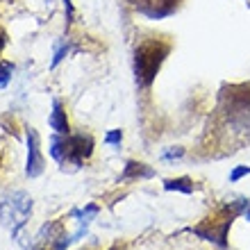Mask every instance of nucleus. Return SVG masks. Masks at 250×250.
Listing matches in <instances>:
<instances>
[{"label": "nucleus", "mask_w": 250, "mask_h": 250, "mask_svg": "<svg viewBox=\"0 0 250 250\" xmlns=\"http://www.w3.org/2000/svg\"><path fill=\"white\" fill-rule=\"evenodd\" d=\"M5 43H7V37H5V32H0V53H2V48H5Z\"/></svg>", "instance_id": "dca6fc26"}, {"label": "nucleus", "mask_w": 250, "mask_h": 250, "mask_svg": "<svg viewBox=\"0 0 250 250\" xmlns=\"http://www.w3.org/2000/svg\"><path fill=\"white\" fill-rule=\"evenodd\" d=\"M139 12L148 19H164L178 12L180 0H130Z\"/></svg>", "instance_id": "39448f33"}, {"label": "nucleus", "mask_w": 250, "mask_h": 250, "mask_svg": "<svg viewBox=\"0 0 250 250\" xmlns=\"http://www.w3.org/2000/svg\"><path fill=\"white\" fill-rule=\"evenodd\" d=\"M223 114L232 125H237L241 132H250V86L239 84L230 86L221 93Z\"/></svg>", "instance_id": "7ed1b4c3"}, {"label": "nucleus", "mask_w": 250, "mask_h": 250, "mask_svg": "<svg viewBox=\"0 0 250 250\" xmlns=\"http://www.w3.org/2000/svg\"><path fill=\"white\" fill-rule=\"evenodd\" d=\"M30 214H32V198L23 193V191H16V193H12L9 198H5L0 203V221H2V225L12 228L14 237L25 225Z\"/></svg>", "instance_id": "20e7f679"}, {"label": "nucleus", "mask_w": 250, "mask_h": 250, "mask_svg": "<svg viewBox=\"0 0 250 250\" xmlns=\"http://www.w3.org/2000/svg\"><path fill=\"white\" fill-rule=\"evenodd\" d=\"M68 53V46H64V48H60V50H57V53H55V57H53V66H57L60 64L62 60H64V55Z\"/></svg>", "instance_id": "ddd939ff"}, {"label": "nucleus", "mask_w": 250, "mask_h": 250, "mask_svg": "<svg viewBox=\"0 0 250 250\" xmlns=\"http://www.w3.org/2000/svg\"><path fill=\"white\" fill-rule=\"evenodd\" d=\"M171 53V43L159 37L144 39L134 50V75L139 86H150L155 75L159 73L164 60Z\"/></svg>", "instance_id": "f257e3e1"}, {"label": "nucleus", "mask_w": 250, "mask_h": 250, "mask_svg": "<svg viewBox=\"0 0 250 250\" xmlns=\"http://www.w3.org/2000/svg\"><path fill=\"white\" fill-rule=\"evenodd\" d=\"M182 155H185V150H182V148H175V150L164 152V159H178V157H182Z\"/></svg>", "instance_id": "4468645a"}, {"label": "nucleus", "mask_w": 250, "mask_h": 250, "mask_svg": "<svg viewBox=\"0 0 250 250\" xmlns=\"http://www.w3.org/2000/svg\"><path fill=\"white\" fill-rule=\"evenodd\" d=\"M121 139H123V132L114 130V132H109V134L105 137V141H107V144H121Z\"/></svg>", "instance_id": "f8f14e48"}, {"label": "nucleus", "mask_w": 250, "mask_h": 250, "mask_svg": "<svg viewBox=\"0 0 250 250\" xmlns=\"http://www.w3.org/2000/svg\"><path fill=\"white\" fill-rule=\"evenodd\" d=\"M50 127H53L57 134H68V119H66V112H64V107H62L60 100H53Z\"/></svg>", "instance_id": "0eeeda50"}, {"label": "nucleus", "mask_w": 250, "mask_h": 250, "mask_svg": "<svg viewBox=\"0 0 250 250\" xmlns=\"http://www.w3.org/2000/svg\"><path fill=\"white\" fill-rule=\"evenodd\" d=\"M27 178H39L43 173V155L39 150V137L37 132L30 127L27 130V166H25Z\"/></svg>", "instance_id": "423d86ee"}, {"label": "nucleus", "mask_w": 250, "mask_h": 250, "mask_svg": "<svg viewBox=\"0 0 250 250\" xmlns=\"http://www.w3.org/2000/svg\"><path fill=\"white\" fill-rule=\"evenodd\" d=\"M12 73H14V64H12V62H0V86L9 84Z\"/></svg>", "instance_id": "9d476101"}, {"label": "nucleus", "mask_w": 250, "mask_h": 250, "mask_svg": "<svg viewBox=\"0 0 250 250\" xmlns=\"http://www.w3.org/2000/svg\"><path fill=\"white\" fill-rule=\"evenodd\" d=\"M155 171L148 168L146 164H139V162H127L125 164V171L121 175V180H132V178H152Z\"/></svg>", "instance_id": "6e6552de"}, {"label": "nucleus", "mask_w": 250, "mask_h": 250, "mask_svg": "<svg viewBox=\"0 0 250 250\" xmlns=\"http://www.w3.org/2000/svg\"><path fill=\"white\" fill-rule=\"evenodd\" d=\"M248 173H250V166H237V168L230 173V182H237V180H241L244 175H248Z\"/></svg>", "instance_id": "9b49d317"}, {"label": "nucleus", "mask_w": 250, "mask_h": 250, "mask_svg": "<svg viewBox=\"0 0 250 250\" xmlns=\"http://www.w3.org/2000/svg\"><path fill=\"white\" fill-rule=\"evenodd\" d=\"M166 191H182V193H193V182L189 178H175L164 182Z\"/></svg>", "instance_id": "1a4fd4ad"}, {"label": "nucleus", "mask_w": 250, "mask_h": 250, "mask_svg": "<svg viewBox=\"0 0 250 250\" xmlns=\"http://www.w3.org/2000/svg\"><path fill=\"white\" fill-rule=\"evenodd\" d=\"M64 7H66V23H71V19H73V5H71V0H64Z\"/></svg>", "instance_id": "2eb2a0df"}, {"label": "nucleus", "mask_w": 250, "mask_h": 250, "mask_svg": "<svg viewBox=\"0 0 250 250\" xmlns=\"http://www.w3.org/2000/svg\"><path fill=\"white\" fill-rule=\"evenodd\" d=\"M93 152V139L89 134H66L50 139V155L57 164L62 166V171H66V166H71V171H78L82 162L86 157H91Z\"/></svg>", "instance_id": "f03ea898"}, {"label": "nucleus", "mask_w": 250, "mask_h": 250, "mask_svg": "<svg viewBox=\"0 0 250 250\" xmlns=\"http://www.w3.org/2000/svg\"><path fill=\"white\" fill-rule=\"evenodd\" d=\"M246 218L250 221V205H248V209H246Z\"/></svg>", "instance_id": "f3484780"}]
</instances>
